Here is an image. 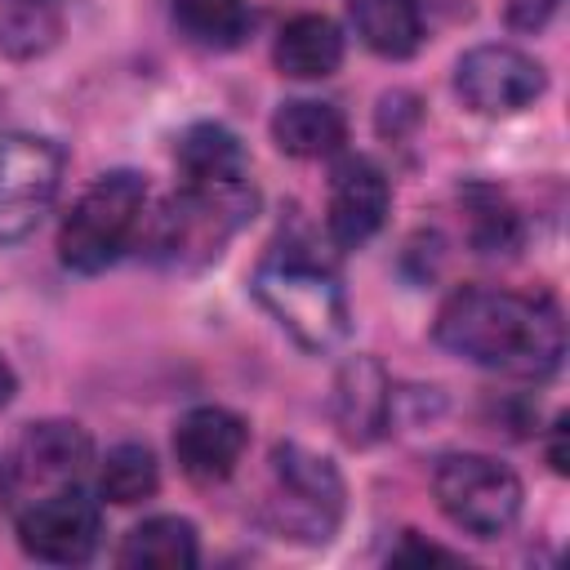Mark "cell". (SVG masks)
<instances>
[{"label": "cell", "instance_id": "1", "mask_svg": "<svg viewBox=\"0 0 570 570\" xmlns=\"http://www.w3.org/2000/svg\"><path fill=\"white\" fill-rule=\"evenodd\" d=\"M436 343L481 370L508 379H548L566 356V325L552 298L468 285L454 289L436 312Z\"/></svg>", "mask_w": 570, "mask_h": 570}, {"label": "cell", "instance_id": "2", "mask_svg": "<svg viewBox=\"0 0 570 570\" xmlns=\"http://www.w3.org/2000/svg\"><path fill=\"white\" fill-rule=\"evenodd\" d=\"M254 298L303 352H330L352 330V312L338 276L298 249H272L258 263Z\"/></svg>", "mask_w": 570, "mask_h": 570}, {"label": "cell", "instance_id": "3", "mask_svg": "<svg viewBox=\"0 0 570 570\" xmlns=\"http://www.w3.org/2000/svg\"><path fill=\"white\" fill-rule=\"evenodd\" d=\"M254 209H258L254 183H240V187H183L160 205V214L147 227H138L142 240H147L142 249L160 267H178V272L205 267L254 218Z\"/></svg>", "mask_w": 570, "mask_h": 570}, {"label": "cell", "instance_id": "4", "mask_svg": "<svg viewBox=\"0 0 570 570\" xmlns=\"http://www.w3.org/2000/svg\"><path fill=\"white\" fill-rule=\"evenodd\" d=\"M147 209V178L134 169H111L102 174L62 218L58 232V258L62 267L94 276L111 267L138 236Z\"/></svg>", "mask_w": 570, "mask_h": 570}, {"label": "cell", "instance_id": "5", "mask_svg": "<svg viewBox=\"0 0 570 570\" xmlns=\"http://www.w3.org/2000/svg\"><path fill=\"white\" fill-rule=\"evenodd\" d=\"M441 512L472 539H499L521 517V476L490 454H445L432 472Z\"/></svg>", "mask_w": 570, "mask_h": 570}, {"label": "cell", "instance_id": "6", "mask_svg": "<svg viewBox=\"0 0 570 570\" xmlns=\"http://www.w3.org/2000/svg\"><path fill=\"white\" fill-rule=\"evenodd\" d=\"M272 476H276V499H272L276 530L289 539H303V543H325L343 517L338 468L298 441H276L272 445Z\"/></svg>", "mask_w": 570, "mask_h": 570}, {"label": "cell", "instance_id": "7", "mask_svg": "<svg viewBox=\"0 0 570 570\" xmlns=\"http://www.w3.org/2000/svg\"><path fill=\"white\" fill-rule=\"evenodd\" d=\"M62 147L45 134L0 138V245L27 240L62 187Z\"/></svg>", "mask_w": 570, "mask_h": 570}, {"label": "cell", "instance_id": "8", "mask_svg": "<svg viewBox=\"0 0 570 570\" xmlns=\"http://www.w3.org/2000/svg\"><path fill=\"white\" fill-rule=\"evenodd\" d=\"M102 534V512L98 499H89V490H80L76 481H62L58 490H49L45 499H36L22 517H18V543L31 561L45 566H80L94 557Z\"/></svg>", "mask_w": 570, "mask_h": 570}, {"label": "cell", "instance_id": "9", "mask_svg": "<svg viewBox=\"0 0 570 570\" xmlns=\"http://www.w3.org/2000/svg\"><path fill=\"white\" fill-rule=\"evenodd\" d=\"M543 62L512 45H476L454 67V89L476 116H512L525 111L543 94Z\"/></svg>", "mask_w": 570, "mask_h": 570}, {"label": "cell", "instance_id": "10", "mask_svg": "<svg viewBox=\"0 0 570 570\" xmlns=\"http://www.w3.org/2000/svg\"><path fill=\"white\" fill-rule=\"evenodd\" d=\"M245 445H249V428L227 405H196L174 428V459H178L183 476L196 485L227 481L236 472Z\"/></svg>", "mask_w": 570, "mask_h": 570}, {"label": "cell", "instance_id": "11", "mask_svg": "<svg viewBox=\"0 0 570 570\" xmlns=\"http://www.w3.org/2000/svg\"><path fill=\"white\" fill-rule=\"evenodd\" d=\"M387 205H392L387 174H383L370 156H343V160L334 165L325 223H330V236H334L343 249L365 245V240L383 227Z\"/></svg>", "mask_w": 570, "mask_h": 570}, {"label": "cell", "instance_id": "12", "mask_svg": "<svg viewBox=\"0 0 570 570\" xmlns=\"http://www.w3.org/2000/svg\"><path fill=\"white\" fill-rule=\"evenodd\" d=\"M392 419V379L374 356H352L343 361L334 379V423L343 441L352 445H374L387 432Z\"/></svg>", "mask_w": 570, "mask_h": 570}, {"label": "cell", "instance_id": "13", "mask_svg": "<svg viewBox=\"0 0 570 570\" xmlns=\"http://www.w3.org/2000/svg\"><path fill=\"white\" fill-rule=\"evenodd\" d=\"M174 160H178L183 187H240V183H249L245 142L227 125H214V120L191 125L178 138Z\"/></svg>", "mask_w": 570, "mask_h": 570}, {"label": "cell", "instance_id": "14", "mask_svg": "<svg viewBox=\"0 0 570 570\" xmlns=\"http://www.w3.org/2000/svg\"><path fill=\"white\" fill-rule=\"evenodd\" d=\"M276 71L289 80H325L343 62V31L325 13H298L276 36Z\"/></svg>", "mask_w": 570, "mask_h": 570}, {"label": "cell", "instance_id": "15", "mask_svg": "<svg viewBox=\"0 0 570 570\" xmlns=\"http://www.w3.org/2000/svg\"><path fill=\"white\" fill-rule=\"evenodd\" d=\"M272 138L285 156H298V160H321V156H334L347 138V120L334 102H321V98H289L276 107L272 116Z\"/></svg>", "mask_w": 570, "mask_h": 570}, {"label": "cell", "instance_id": "16", "mask_svg": "<svg viewBox=\"0 0 570 570\" xmlns=\"http://www.w3.org/2000/svg\"><path fill=\"white\" fill-rule=\"evenodd\" d=\"M94 445L89 432L80 423L67 419H49V423H31L18 441V472L22 476H40V481H76L89 463Z\"/></svg>", "mask_w": 570, "mask_h": 570}, {"label": "cell", "instance_id": "17", "mask_svg": "<svg viewBox=\"0 0 570 570\" xmlns=\"http://www.w3.org/2000/svg\"><path fill=\"white\" fill-rule=\"evenodd\" d=\"M361 45L379 58H410L423 45V0H347Z\"/></svg>", "mask_w": 570, "mask_h": 570}, {"label": "cell", "instance_id": "18", "mask_svg": "<svg viewBox=\"0 0 570 570\" xmlns=\"http://www.w3.org/2000/svg\"><path fill=\"white\" fill-rule=\"evenodd\" d=\"M196 557V525L187 517H147L120 543V566L129 570H191Z\"/></svg>", "mask_w": 570, "mask_h": 570}, {"label": "cell", "instance_id": "19", "mask_svg": "<svg viewBox=\"0 0 570 570\" xmlns=\"http://www.w3.org/2000/svg\"><path fill=\"white\" fill-rule=\"evenodd\" d=\"M178 31L200 49H236L249 36V4L245 0H174Z\"/></svg>", "mask_w": 570, "mask_h": 570}, {"label": "cell", "instance_id": "20", "mask_svg": "<svg viewBox=\"0 0 570 570\" xmlns=\"http://www.w3.org/2000/svg\"><path fill=\"white\" fill-rule=\"evenodd\" d=\"M160 485V468H156V454L138 441H125V445H111L102 468H98V490L102 499L129 508V503H142L151 499Z\"/></svg>", "mask_w": 570, "mask_h": 570}, {"label": "cell", "instance_id": "21", "mask_svg": "<svg viewBox=\"0 0 570 570\" xmlns=\"http://www.w3.org/2000/svg\"><path fill=\"white\" fill-rule=\"evenodd\" d=\"M468 236L481 254H512L521 245V218L499 191L472 187L468 191Z\"/></svg>", "mask_w": 570, "mask_h": 570}, {"label": "cell", "instance_id": "22", "mask_svg": "<svg viewBox=\"0 0 570 570\" xmlns=\"http://www.w3.org/2000/svg\"><path fill=\"white\" fill-rule=\"evenodd\" d=\"M552 9H557V0H517V4H512V22H517V27H539Z\"/></svg>", "mask_w": 570, "mask_h": 570}, {"label": "cell", "instance_id": "23", "mask_svg": "<svg viewBox=\"0 0 570 570\" xmlns=\"http://www.w3.org/2000/svg\"><path fill=\"white\" fill-rule=\"evenodd\" d=\"M405 557H414V561H459L454 552H445V548H432V543H419L414 534L405 539V548L396 552V561H405Z\"/></svg>", "mask_w": 570, "mask_h": 570}, {"label": "cell", "instance_id": "24", "mask_svg": "<svg viewBox=\"0 0 570 570\" xmlns=\"http://www.w3.org/2000/svg\"><path fill=\"white\" fill-rule=\"evenodd\" d=\"M548 463L557 472H566V419H557V432H552V450H548Z\"/></svg>", "mask_w": 570, "mask_h": 570}, {"label": "cell", "instance_id": "25", "mask_svg": "<svg viewBox=\"0 0 570 570\" xmlns=\"http://www.w3.org/2000/svg\"><path fill=\"white\" fill-rule=\"evenodd\" d=\"M13 392H18V379H13L9 361L0 356V405H9V401H13Z\"/></svg>", "mask_w": 570, "mask_h": 570}]
</instances>
